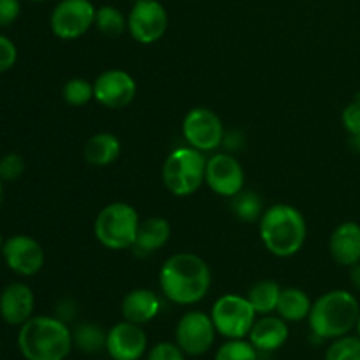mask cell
I'll return each mask as SVG.
<instances>
[{
	"instance_id": "cell-40",
	"label": "cell",
	"mask_w": 360,
	"mask_h": 360,
	"mask_svg": "<svg viewBox=\"0 0 360 360\" xmlns=\"http://www.w3.org/2000/svg\"><path fill=\"white\" fill-rule=\"evenodd\" d=\"M4 243H6V239H4V236L0 234V252H2V246H4Z\"/></svg>"
},
{
	"instance_id": "cell-26",
	"label": "cell",
	"mask_w": 360,
	"mask_h": 360,
	"mask_svg": "<svg viewBox=\"0 0 360 360\" xmlns=\"http://www.w3.org/2000/svg\"><path fill=\"white\" fill-rule=\"evenodd\" d=\"M97 30L105 37H120L127 30V16L115 6H102L95 14Z\"/></svg>"
},
{
	"instance_id": "cell-37",
	"label": "cell",
	"mask_w": 360,
	"mask_h": 360,
	"mask_svg": "<svg viewBox=\"0 0 360 360\" xmlns=\"http://www.w3.org/2000/svg\"><path fill=\"white\" fill-rule=\"evenodd\" d=\"M350 281H352V287L360 292V262L350 267Z\"/></svg>"
},
{
	"instance_id": "cell-35",
	"label": "cell",
	"mask_w": 360,
	"mask_h": 360,
	"mask_svg": "<svg viewBox=\"0 0 360 360\" xmlns=\"http://www.w3.org/2000/svg\"><path fill=\"white\" fill-rule=\"evenodd\" d=\"M76 313H77V306H76V302H74V299H70V297L60 299L58 304H56V315L55 316H58L60 320H63V322L67 323V322H70L74 316H76Z\"/></svg>"
},
{
	"instance_id": "cell-41",
	"label": "cell",
	"mask_w": 360,
	"mask_h": 360,
	"mask_svg": "<svg viewBox=\"0 0 360 360\" xmlns=\"http://www.w3.org/2000/svg\"><path fill=\"white\" fill-rule=\"evenodd\" d=\"M357 333H359V336H360V315H359V320H357Z\"/></svg>"
},
{
	"instance_id": "cell-29",
	"label": "cell",
	"mask_w": 360,
	"mask_h": 360,
	"mask_svg": "<svg viewBox=\"0 0 360 360\" xmlns=\"http://www.w3.org/2000/svg\"><path fill=\"white\" fill-rule=\"evenodd\" d=\"M257 348L250 341L229 340L218 348L214 360H259Z\"/></svg>"
},
{
	"instance_id": "cell-15",
	"label": "cell",
	"mask_w": 360,
	"mask_h": 360,
	"mask_svg": "<svg viewBox=\"0 0 360 360\" xmlns=\"http://www.w3.org/2000/svg\"><path fill=\"white\" fill-rule=\"evenodd\" d=\"M146 348L148 336L137 323L123 320L108 330L105 352L112 360H139L146 354Z\"/></svg>"
},
{
	"instance_id": "cell-4",
	"label": "cell",
	"mask_w": 360,
	"mask_h": 360,
	"mask_svg": "<svg viewBox=\"0 0 360 360\" xmlns=\"http://www.w3.org/2000/svg\"><path fill=\"white\" fill-rule=\"evenodd\" d=\"M360 306L348 290H329L311 306L308 322L313 336L319 340H336L357 327Z\"/></svg>"
},
{
	"instance_id": "cell-10",
	"label": "cell",
	"mask_w": 360,
	"mask_h": 360,
	"mask_svg": "<svg viewBox=\"0 0 360 360\" xmlns=\"http://www.w3.org/2000/svg\"><path fill=\"white\" fill-rule=\"evenodd\" d=\"M167 27V9L158 0H136L127 16V32L134 41L144 46L160 41Z\"/></svg>"
},
{
	"instance_id": "cell-12",
	"label": "cell",
	"mask_w": 360,
	"mask_h": 360,
	"mask_svg": "<svg viewBox=\"0 0 360 360\" xmlns=\"http://www.w3.org/2000/svg\"><path fill=\"white\" fill-rule=\"evenodd\" d=\"M0 253L9 271L23 278L41 273L46 262L44 248L41 243L27 234H14L7 238Z\"/></svg>"
},
{
	"instance_id": "cell-33",
	"label": "cell",
	"mask_w": 360,
	"mask_h": 360,
	"mask_svg": "<svg viewBox=\"0 0 360 360\" xmlns=\"http://www.w3.org/2000/svg\"><path fill=\"white\" fill-rule=\"evenodd\" d=\"M341 122H343L345 130H347L350 136L360 134V94L352 104H348L345 108L343 115H341Z\"/></svg>"
},
{
	"instance_id": "cell-20",
	"label": "cell",
	"mask_w": 360,
	"mask_h": 360,
	"mask_svg": "<svg viewBox=\"0 0 360 360\" xmlns=\"http://www.w3.org/2000/svg\"><path fill=\"white\" fill-rule=\"evenodd\" d=\"M171 239V224L164 217H150L141 220L132 252L139 257L151 255L164 248Z\"/></svg>"
},
{
	"instance_id": "cell-32",
	"label": "cell",
	"mask_w": 360,
	"mask_h": 360,
	"mask_svg": "<svg viewBox=\"0 0 360 360\" xmlns=\"http://www.w3.org/2000/svg\"><path fill=\"white\" fill-rule=\"evenodd\" d=\"M18 62V48L7 35L0 34V74L13 69Z\"/></svg>"
},
{
	"instance_id": "cell-14",
	"label": "cell",
	"mask_w": 360,
	"mask_h": 360,
	"mask_svg": "<svg viewBox=\"0 0 360 360\" xmlns=\"http://www.w3.org/2000/svg\"><path fill=\"white\" fill-rule=\"evenodd\" d=\"M137 95V83L127 70H104L94 81V101L108 109H123Z\"/></svg>"
},
{
	"instance_id": "cell-25",
	"label": "cell",
	"mask_w": 360,
	"mask_h": 360,
	"mask_svg": "<svg viewBox=\"0 0 360 360\" xmlns=\"http://www.w3.org/2000/svg\"><path fill=\"white\" fill-rule=\"evenodd\" d=\"M231 210L234 213L236 218H239L245 224H253V221H259L264 214V202L262 197L259 195L253 190H245L236 193L231 199Z\"/></svg>"
},
{
	"instance_id": "cell-1",
	"label": "cell",
	"mask_w": 360,
	"mask_h": 360,
	"mask_svg": "<svg viewBox=\"0 0 360 360\" xmlns=\"http://www.w3.org/2000/svg\"><path fill=\"white\" fill-rule=\"evenodd\" d=\"M213 278L202 257L190 252L169 257L158 273V285L167 301L178 306H192L202 301L210 292Z\"/></svg>"
},
{
	"instance_id": "cell-6",
	"label": "cell",
	"mask_w": 360,
	"mask_h": 360,
	"mask_svg": "<svg viewBox=\"0 0 360 360\" xmlns=\"http://www.w3.org/2000/svg\"><path fill=\"white\" fill-rule=\"evenodd\" d=\"M141 218L129 202H111L98 211L94 221V234L104 248L112 252L132 248Z\"/></svg>"
},
{
	"instance_id": "cell-5",
	"label": "cell",
	"mask_w": 360,
	"mask_h": 360,
	"mask_svg": "<svg viewBox=\"0 0 360 360\" xmlns=\"http://www.w3.org/2000/svg\"><path fill=\"white\" fill-rule=\"evenodd\" d=\"M206 153L192 146H178L162 165V183L174 197H190L206 183Z\"/></svg>"
},
{
	"instance_id": "cell-18",
	"label": "cell",
	"mask_w": 360,
	"mask_h": 360,
	"mask_svg": "<svg viewBox=\"0 0 360 360\" xmlns=\"http://www.w3.org/2000/svg\"><path fill=\"white\" fill-rule=\"evenodd\" d=\"M288 326L281 316L262 315L255 320L248 334V341L259 352H276L287 343Z\"/></svg>"
},
{
	"instance_id": "cell-11",
	"label": "cell",
	"mask_w": 360,
	"mask_h": 360,
	"mask_svg": "<svg viewBox=\"0 0 360 360\" xmlns=\"http://www.w3.org/2000/svg\"><path fill=\"white\" fill-rule=\"evenodd\" d=\"M217 329L211 315L204 311H188L179 319L176 326V345L190 357H200L213 347Z\"/></svg>"
},
{
	"instance_id": "cell-36",
	"label": "cell",
	"mask_w": 360,
	"mask_h": 360,
	"mask_svg": "<svg viewBox=\"0 0 360 360\" xmlns=\"http://www.w3.org/2000/svg\"><path fill=\"white\" fill-rule=\"evenodd\" d=\"M243 143H245V137H243L241 132H238V130H232V132H225V137H224V144L221 146L227 148L229 153H232V151H236L238 148L243 146Z\"/></svg>"
},
{
	"instance_id": "cell-2",
	"label": "cell",
	"mask_w": 360,
	"mask_h": 360,
	"mask_svg": "<svg viewBox=\"0 0 360 360\" xmlns=\"http://www.w3.org/2000/svg\"><path fill=\"white\" fill-rule=\"evenodd\" d=\"M259 236L271 255L290 259L297 255L308 238V224L297 207L290 204H273L259 220Z\"/></svg>"
},
{
	"instance_id": "cell-21",
	"label": "cell",
	"mask_w": 360,
	"mask_h": 360,
	"mask_svg": "<svg viewBox=\"0 0 360 360\" xmlns=\"http://www.w3.org/2000/svg\"><path fill=\"white\" fill-rule=\"evenodd\" d=\"M122 153V143L111 132H97L83 146V157L86 164L94 167H108L115 164Z\"/></svg>"
},
{
	"instance_id": "cell-30",
	"label": "cell",
	"mask_w": 360,
	"mask_h": 360,
	"mask_svg": "<svg viewBox=\"0 0 360 360\" xmlns=\"http://www.w3.org/2000/svg\"><path fill=\"white\" fill-rule=\"evenodd\" d=\"M25 158L20 153H7L0 157V178L4 183L18 181L25 174Z\"/></svg>"
},
{
	"instance_id": "cell-8",
	"label": "cell",
	"mask_w": 360,
	"mask_h": 360,
	"mask_svg": "<svg viewBox=\"0 0 360 360\" xmlns=\"http://www.w3.org/2000/svg\"><path fill=\"white\" fill-rule=\"evenodd\" d=\"M95 14L91 0H60L51 11L49 28L62 41H76L94 27Z\"/></svg>"
},
{
	"instance_id": "cell-31",
	"label": "cell",
	"mask_w": 360,
	"mask_h": 360,
	"mask_svg": "<svg viewBox=\"0 0 360 360\" xmlns=\"http://www.w3.org/2000/svg\"><path fill=\"white\" fill-rule=\"evenodd\" d=\"M185 352L176 343L162 341L148 352V360H186Z\"/></svg>"
},
{
	"instance_id": "cell-7",
	"label": "cell",
	"mask_w": 360,
	"mask_h": 360,
	"mask_svg": "<svg viewBox=\"0 0 360 360\" xmlns=\"http://www.w3.org/2000/svg\"><path fill=\"white\" fill-rule=\"evenodd\" d=\"M214 329L227 340H245L257 320V311L246 295L225 294L211 308Z\"/></svg>"
},
{
	"instance_id": "cell-24",
	"label": "cell",
	"mask_w": 360,
	"mask_h": 360,
	"mask_svg": "<svg viewBox=\"0 0 360 360\" xmlns=\"http://www.w3.org/2000/svg\"><path fill=\"white\" fill-rule=\"evenodd\" d=\"M105 340H108V330H104L97 323L83 322L76 326V329L72 330L74 347H77L81 352L88 355L105 350Z\"/></svg>"
},
{
	"instance_id": "cell-39",
	"label": "cell",
	"mask_w": 360,
	"mask_h": 360,
	"mask_svg": "<svg viewBox=\"0 0 360 360\" xmlns=\"http://www.w3.org/2000/svg\"><path fill=\"white\" fill-rule=\"evenodd\" d=\"M2 202H4V181L2 178H0V206H2Z\"/></svg>"
},
{
	"instance_id": "cell-43",
	"label": "cell",
	"mask_w": 360,
	"mask_h": 360,
	"mask_svg": "<svg viewBox=\"0 0 360 360\" xmlns=\"http://www.w3.org/2000/svg\"><path fill=\"white\" fill-rule=\"evenodd\" d=\"M0 348H2V345H0Z\"/></svg>"
},
{
	"instance_id": "cell-42",
	"label": "cell",
	"mask_w": 360,
	"mask_h": 360,
	"mask_svg": "<svg viewBox=\"0 0 360 360\" xmlns=\"http://www.w3.org/2000/svg\"><path fill=\"white\" fill-rule=\"evenodd\" d=\"M30 2H35V4H39V2H46V0H30Z\"/></svg>"
},
{
	"instance_id": "cell-27",
	"label": "cell",
	"mask_w": 360,
	"mask_h": 360,
	"mask_svg": "<svg viewBox=\"0 0 360 360\" xmlns=\"http://www.w3.org/2000/svg\"><path fill=\"white\" fill-rule=\"evenodd\" d=\"M62 98L72 108H83L94 101V83L84 77H72L62 86Z\"/></svg>"
},
{
	"instance_id": "cell-16",
	"label": "cell",
	"mask_w": 360,
	"mask_h": 360,
	"mask_svg": "<svg viewBox=\"0 0 360 360\" xmlns=\"http://www.w3.org/2000/svg\"><path fill=\"white\" fill-rule=\"evenodd\" d=\"M34 290L23 281H13L0 292V316L7 326L21 327L34 316Z\"/></svg>"
},
{
	"instance_id": "cell-13",
	"label": "cell",
	"mask_w": 360,
	"mask_h": 360,
	"mask_svg": "<svg viewBox=\"0 0 360 360\" xmlns=\"http://www.w3.org/2000/svg\"><path fill=\"white\" fill-rule=\"evenodd\" d=\"M206 185L217 195L232 199L245 188V169L229 151L213 153L206 164Z\"/></svg>"
},
{
	"instance_id": "cell-28",
	"label": "cell",
	"mask_w": 360,
	"mask_h": 360,
	"mask_svg": "<svg viewBox=\"0 0 360 360\" xmlns=\"http://www.w3.org/2000/svg\"><path fill=\"white\" fill-rule=\"evenodd\" d=\"M326 360H360V336H341L329 345Z\"/></svg>"
},
{
	"instance_id": "cell-38",
	"label": "cell",
	"mask_w": 360,
	"mask_h": 360,
	"mask_svg": "<svg viewBox=\"0 0 360 360\" xmlns=\"http://www.w3.org/2000/svg\"><path fill=\"white\" fill-rule=\"evenodd\" d=\"M348 144H350V148L355 151V153H360V134L350 136V141H348Z\"/></svg>"
},
{
	"instance_id": "cell-9",
	"label": "cell",
	"mask_w": 360,
	"mask_h": 360,
	"mask_svg": "<svg viewBox=\"0 0 360 360\" xmlns=\"http://www.w3.org/2000/svg\"><path fill=\"white\" fill-rule=\"evenodd\" d=\"M181 134L188 146L202 153H210L217 151L224 144L225 127L213 109L193 108L183 118Z\"/></svg>"
},
{
	"instance_id": "cell-23",
	"label": "cell",
	"mask_w": 360,
	"mask_h": 360,
	"mask_svg": "<svg viewBox=\"0 0 360 360\" xmlns=\"http://www.w3.org/2000/svg\"><path fill=\"white\" fill-rule=\"evenodd\" d=\"M280 294H281V287L278 281L260 280L248 288L246 297H248V301L252 302L257 315L262 316V315H271L273 311H276L278 301H280Z\"/></svg>"
},
{
	"instance_id": "cell-19",
	"label": "cell",
	"mask_w": 360,
	"mask_h": 360,
	"mask_svg": "<svg viewBox=\"0 0 360 360\" xmlns=\"http://www.w3.org/2000/svg\"><path fill=\"white\" fill-rule=\"evenodd\" d=\"M160 308V297L157 295V292L150 290V288H134L122 301L123 320L137 323V326H144L157 319Z\"/></svg>"
},
{
	"instance_id": "cell-17",
	"label": "cell",
	"mask_w": 360,
	"mask_h": 360,
	"mask_svg": "<svg viewBox=\"0 0 360 360\" xmlns=\"http://www.w3.org/2000/svg\"><path fill=\"white\" fill-rule=\"evenodd\" d=\"M329 253L336 264L352 267L360 262V225L355 221H343L333 231L329 238Z\"/></svg>"
},
{
	"instance_id": "cell-34",
	"label": "cell",
	"mask_w": 360,
	"mask_h": 360,
	"mask_svg": "<svg viewBox=\"0 0 360 360\" xmlns=\"http://www.w3.org/2000/svg\"><path fill=\"white\" fill-rule=\"evenodd\" d=\"M20 0H0V28L11 27L20 18Z\"/></svg>"
},
{
	"instance_id": "cell-3",
	"label": "cell",
	"mask_w": 360,
	"mask_h": 360,
	"mask_svg": "<svg viewBox=\"0 0 360 360\" xmlns=\"http://www.w3.org/2000/svg\"><path fill=\"white\" fill-rule=\"evenodd\" d=\"M72 347V330L58 316H32L18 333V348L25 360H65Z\"/></svg>"
},
{
	"instance_id": "cell-22",
	"label": "cell",
	"mask_w": 360,
	"mask_h": 360,
	"mask_svg": "<svg viewBox=\"0 0 360 360\" xmlns=\"http://www.w3.org/2000/svg\"><path fill=\"white\" fill-rule=\"evenodd\" d=\"M311 306L313 301L302 288L287 287L281 288L276 313L278 316H281L287 323H299L302 322V320L308 319L309 311H311Z\"/></svg>"
}]
</instances>
